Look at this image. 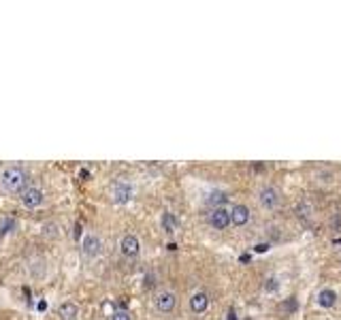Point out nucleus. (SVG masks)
Here are the masks:
<instances>
[{"instance_id": "f257e3e1", "label": "nucleus", "mask_w": 341, "mask_h": 320, "mask_svg": "<svg viewBox=\"0 0 341 320\" xmlns=\"http://www.w3.org/2000/svg\"><path fill=\"white\" fill-rule=\"evenodd\" d=\"M30 184V173L21 164H5L0 169V190L7 194H21Z\"/></svg>"}, {"instance_id": "f03ea898", "label": "nucleus", "mask_w": 341, "mask_h": 320, "mask_svg": "<svg viewBox=\"0 0 341 320\" xmlns=\"http://www.w3.org/2000/svg\"><path fill=\"white\" fill-rule=\"evenodd\" d=\"M105 250V243L103 239L96 233H85L83 235V239H81V254L83 258H88V260H94V258H99Z\"/></svg>"}, {"instance_id": "7ed1b4c3", "label": "nucleus", "mask_w": 341, "mask_h": 320, "mask_svg": "<svg viewBox=\"0 0 341 320\" xmlns=\"http://www.w3.org/2000/svg\"><path fill=\"white\" fill-rule=\"evenodd\" d=\"M19 203H21V207H26V209H39L45 203V190L41 186L32 184L19 194Z\"/></svg>"}, {"instance_id": "20e7f679", "label": "nucleus", "mask_w": 341, "mask_h": 320, "mask_svg": "<svg viewBox=\"0 0 341 320\" xmlns=\"http://www.w3.org/2000/svg\"><path fill=\"white\" fill-rule=\"evenodd\" d=\"M119 254L124 256V258H137L141 254V241H139V237L137 235H124L119 239Z\"/></svg>"}, {"instance_id": "39448f33", "label": "nucleus", "mask_w": 341, "mask_h": 320, "mask_svg": "<svg viewBox=\"0 0 341 320\" xmlns=\"http://www.w3.org/2000/svg\"><path fill=\"white\" fill-rule=\"evenodd\" d=\"M111 196H113V203L126 205V203H130V201H132V196H135V188H132L130 182H117L111 188Z\"/></svg>"}, {"instance_id": "423d86ee", "label": "nucleus", "mask_w": 341, "mask_h": 320, "mask_svg": "<svg viewBox=\"0 0 341 320\" xmlns=\"http://www.w3.org/2000/svg\"><path fill=\"white\" fill-rule=\"evenodd\" d=\"M156 310L158 312H162V314H170L175 310V305H177V294L173 290H160L156 294Z\"/></svg>"}, {"instance_id": "0eeeda50", "label": "nucleus", "mask_w": 341, "mask_h": 320, "mask_svg": "<svg viewBox=\"0 0 341 320\" xmlns=\"http://www.w3.org/2000/svg\"><path fill=\"white\" fill-rule=\"evenodd\" d=\"M56 316H58V320H79V305L75 301H70V299L60 301Z\"/></svg>"}, {"instance_id": "6e6552de", "label": "nucleus", "mask_w": 341, "mask_h": 320, "mask_svg": "<svg viewBox=\"0 0 341 320\" xmlns=\"http://www.w3.org/2000/svg\"><path fill=\"white\" fill-rule=\"evenodd\" d=\"M209 224L213 229H217V231H224V229H228L230 224H233V216H230V211L226 207H220V209H215L211 213Z\"/></svg>"}, {"instance_id": "1a4fd4ad", "label": "nucleus", "mask_w": 341, "mask_h": 320, "mask_svg": "<svg viewBox=\"0 0 341 320\" xmlns=\"http://www.w3.org/2000/svg\"><path fill=\"white\" fill-rule=\"evenodd\" d=\"M258 201H260L262 207L275 209L279 205V192L275 190L273 186H264V188H260V192H258Z\"/></svg>"}, {"instance_id": "9d476101", "label": "nucleus", "mask_w": 341, "mask_h": 320, "mask_svg": "<svg viewBox=\"0 0 341 320\" xmlns=\"http://www.w3.org/2000/svg\"><path fill=\"white\" fill-rule=\"evenodd\" d=\"M28 274L34 280H43L47 276V265H45V258L43 256H32L28 260Z\"/></svg>"}, {"instance_id": "9b49d317", "label": "nucleus", "mask_w": 341, "mask_h": 320, "mask_svg": "<svg viewBox=\"0 0 341 320\" xmlns=\"http://www.w3.org/2000/svg\"><path fill=\"white\" fill-rule=\"evenodd\" d=\"M230 216H233L235 227H246V224L250 222V207L239 203V205H235L233 209H230Z\"/></svg>"}, {"instance_id": "f8f14e48", "label": "nucleus", "mask_w": 341, "mask_h": 320, "mask_svg": "<svg viewBox=\"0 0 341 320\" xmlns=\"http://www.w3.org/2000/svg\"><path fill=\"white\" fill-rule=\"evenodd\" d=\"M207 307H209V297H207L205 292H194L192 297H190V310L194 314L207 312Z\"/></svg>"}, {"instance_id": "ddd939ff", "label": "nucleus", "mask_w": 341, "mask_h": 320, "mask_svg": "<svg viewBox=\"0 0 341 320\" xmlns=\"http://www.w3.org/2000/svg\"><path fill=\"white\" fill-rule=\"evenodd\" d=\"M335 303H337V292L333 288H322L318 292V305L322 310H331V307H335Z\"/></svg>"}, {"instance_id": "4468645a", "label": "nucleus", "mask_w": 341, "mask_h": 320, "mask_svg": "<svg viewBox=\"0 0 341 320\" xmlns=\"http://www.w3.org/2000/svg\"><path fill=\"white\" fill-rule=\"evenodd\" d=\"M160 224H162L164 233H168V235H173V233L179 229V220H177L175 213H170V211H164V213H162Z\"/></svg>"}, {"instance_id": "2eb2a0df", "label": "nucleus", "mask_w": 341, "mask_h": 320, "mask_svg": "<svg viewBox=\"0 0 341 320\" xmlns=\"http://www.w3.org/2000/svg\"><path fill=\"white\" fill-rule=\"evenodd\" d=\"M226 201H228V194L222 192V190H213L209 196H207V205H215L217 209H220L222 205H226Z\"/></svg>"}, {"instance_id": "dca6fc26", "label": "nucleus", "mask_w": 341, "mask_h": 320, "mask_svg": "<svg viewBox=\"0 0 341 320\" xmlns=\"http://www.w3.org/2000/svg\"><path fill=\"white\" fill-rule=\"evenodd\" d=\"M279 286H282V284H279V278H275V276H271L269 280L264 282V292H269V294H275L277 290H279Z\"/></svg>"}, {"instance_id": "f3484780", "label": "nucleus", "mask_w": 341, "mask_h": 320, "mask_svg": "<svg viewBox=\"0 0 341 320\" xmlns=\"http://www.w3.org/2000/svg\"><path fill=\"white\" fill-rule=\"evenodd\" d=\"M111 320H132V316L128 310H117V312H113Z\"/></svg>"}, {"instance_id": "a211bd4d", "label": "nucleus", "mask_w": 341, "mask_h": 320, "mask_svg": "<svg viewBox=\"0 0 341 320\" xmlns=\"http://www.w3.org/2000/svg\"><path fill=\"white\" fill-rule=\"evenodd\" d=\"M43 229H45V235H47V237H58V235H60V233H58V224H50V222H47Z\"/></svg>"}, {"instance_id": "6ab92c4d", "label": "nucleus", "mask_w": 341, "mask_h": 320, "mask_svg": "<svg viewBox=\"0 0 341 320\" xmlns=\"http://www.w3.org/2000/svg\"><path fill=\"white\" fill-rule=\"evenodd\" d=\"M284 310H286V312H297V310H299L297 299H288V301H284Z\"/></svg>"}, {"instance_id": "aec40b11", "label": "nucleus", "mask_w": 341, "mask_h": 320, "mask_svg": "<svg viewBox=\"0 0 341 320\" xmlns=\"http://www.w3.org/2000/svg\"><path fill=\"white\" fill-rule=\"evenodd\" d=\"M254 252H258V254L269 252V243H256V245H254Z\"/></svg>"}, {"instance_id": "412c9836", "label": "nucleus", "mask_w": 341, "mask_h": 320, "mask_svg": "<svg viewBox=\"0 0 341 320\" xmlns=\"http://www.w3.org/2000/svg\"><path fill=\"white\" fill-rule=\"evenodd\" d=\"M239 260H241V263H250V254H241Z\"/></svg>"}, {"instance_id": "4be33fe9", "label": "nucleus", "mask_w": 341, "mask_h": 320, "mask_svg": "<svg viewBox=\"0 0 341 320\" xmlns=\"http://www.w3.org/2000/svg\"><path fill=\"white\" fill-rule=\"evenodd\" d=\"M228 320H237V318H235V310H230V312H228Z\"/></svg>"}]
</instances>
